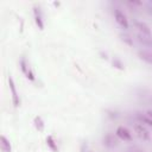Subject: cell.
I'll list each match as a JSON object with an SVG mask.
<instances>
[{
    "label": "cell",
    "instance_id": "1",
    "mask_svg": "<svg viewBox=\"0 0 152 152\" xmlns=\"http://www.w3.org/2000/svg\"><path fill=\"white\" fill-rule=\"evenodd\" d=\"M102 144L108 147V148H113V147H116L119 141H118V137L116 134H112V133H107L103 138H102Z\"/></svg>",
    "mask_w": 152,
    "mask_h": 152
},
{
    "label": "cell",
    "instance_id": "2",
    "mask_svg": "<svg viewBox=\"0 0 152 152\" xmlns=\"http://www.w3.org/2000/svg\"><path fill=\"white\" fill-rule=\"evenodd\" d=\"M114 18H115V21L122 28H128V20L126 18V15L124 14V12H121L120 10H115L114 11Z\"/></svg>",
    "mask_w": 152,
    "mask_h": 152
},
{
    "label": "cell",
    "instance_id": "3",
    "mask_svg": "<svg viewBox=\"0 0 152 152\" xmlns=\"http://www.w3.org/2000/svg\"><path fill=\"white\" fill-rule=\"evenodd\" d=\"M134 132H135V134H137L141 140H148V139H150V133H148L147 128H146L144 125H141V124H137V125L134 126Z\"/></svg>",
    "mask_w": 152,
    "mask_h": 152
},
{
    "label": "cell",
    "instance_id": "4",
    "mask_svg": "<svg viewBox=\"0 0 152 152\" xmlns=\"http://www.w3.org/2000/svg\"><path fill=\"white\" fill-rule=\"evenodd\" d=\"M20 69H21V71L24 72V75H25L30 81H34V75H33V72H32V70H31L28 63L26 62V59H25L24 57L20 59Z\"/></svg>",
    "mask_w": 152,
    "mask_h": 152
},
{
    "label": "cell",
    "instance_id": "5",
    "mask_svg": "<svg viewBox=\"0 0 152 152\" xmlns=\"http://www.w3.org/2000/svg\"><path fill=\"white\" fill-rule=\"evenodd\" d=\"M8 86H10V90H11V94H12V102H13L14 107H18L20 104V100H19V95L17 93V89H15V86H14V82H13V78L11 76L8 77Z\"/></svg>",
    "mask_w": 152,
    "mask_h": 152
},
{
    "label": "cell",
    "instance_id": "6",
    "mask_svg": "<svg viewBox=\"0 0 152 152\" xmlns=\"http://www.w3.org/2000/svg\"><path fill=\"white\" fill-rule=\"evenodd\" d=\"M115 134H116L118 138H120V139H122V140H126V141L132 140V134H131V132H129L126 127H124V126H119V127L116 128Z\"/></svg>",
    "mask_w": 152,
    "mask_h": 152
},
{
    "label": "cell",
    "instance_id": "7",
    "mask_svg": "<svg viewBox=\"0 0 152 152\" xmlns=\"http://www.w3.org/2000/svg\"><path fill=\"white\" fill-rule=\"evenodd\" d=\"M135 27L138 28L139 31V34H142V36H147V37H152L151 34V30L150 27L145 24V23H141V21H135Z\"/></svg>",
    "mask_w": 152,
    "mask_h": 152
},
{
    "label": "cell",
    "instance_id": "8",
    "mask_svg": "<svg viewBox=\"0 0 152 152\" xmlns=\"http://www.w3.org/2000/svg\"><path fill=\"white\" fill-rule=\"evenodd\" d=\"M33 15H34V21L37 24V26L39 27V30H43L44 28V23H43V18H42V12H40V8L34 6L33 7Z\"/></svg>",
    "mask_w": 152,
    "mask_h": 152
},
{
    "label": "cell",
    "instance_id": "9",
    "mask_svg": "<svg viewBox=\"0 0 152 152\" xmlns=\"http://www.w3.org/2000/svg\"><path fill=\"white\" fill-rule=\"evenodd\" d=\"M138 56L144 62H146L148 64H152V51H150V50H140L138 52Z\"/></svg>",
    "mask_w": 152,
    "mask_h": 152
},
{
    "label": "cell",
    "instance_id": "10",
    "mask_svg": "<svg viewBox=\"0 0 152 152\" xmlns=\"http://www.w3.org/2000/svg\"><path fill=\"white\" fill-rule=\"evenodd\" d=\"M0 148L2 152H11V144H10V140L5 137V135H1L0 137Z\"/></svg>",
    "mask_w": 152,
    "mask_h": 152
},
{
    "label": "cell",
    "instance_id": "11",
    "mask_svg": "<svg viewBox=\"0 0 152 152\" xmlns=\"http://www.w3.org/2000/svg\"><path fill=\"white\" fill-rule=\"evenodd\" d=\"M33 125H34V127H36V129H37L38 132H43V131H44L45 125H44V121H43V119H42L40 116H34V119H33Z\"/></svg>",
    "mask_w": 152,
    "mask_h": 152
},
{
    "label": "cell",
    "instance_id": "12",
    "mask_svg": "<svg viewBox=\"0 0 152 152\" xmlns=\"http://www.w3.org/2000/svg\"><path fill=\"white\" fill-rule=\"evenodd\" d=\"M46 144H48V146H49L53 152H58L57 144H56V141H55V139H53L52 135H48V138H46Z\"/></svg>",
    "mask_w": 152,
    "mask_h": 152
},
{
    "label": "cell",
    "instance_id": "13",
    "mask_svg": "<svg viewBox=\"0 0 152 152\" xmlns=\"http://www.w3.org/2000/svg\"><path fill=\"white\" fill-rule=\"evenodd\" d=\"M137 118H138V120H139L140 122L146 124L147 126H150V127L152 128V119H151L150 116H147V115H145V114H138Z\"/></svg>",
    "mask_w": 152,
    "mask_h": 152
},
{
    "label": "cell",
    "instance_id": "14",
    "mask_svg": "<svg viewBox=\"0 0 152 152\" xmlns=\"http://www.w3.org/2000/svg\"><path fill=\"white\" fill-rule=\"evenodd\" d=\"M138 39H139V42H140V43H142L144 45L152 46V37H147V36L138 34Z\"/></svg>",
    "mask_w": 152,
    "mask_h": 152
},
{
    "label": "cell",
    "instance_id": "15",
    "mask_svg": "<svg viewBox=\"0 0 152 152\" xmlns=\"http://www.w3.org/2000/svg\"><path fill=\"white\" fill-rule=\"evenodd\" d=\"M120 37H121V40L122 42H125L126 44H128V45H133V40L131 39V37L128 36V34H120Z\"/></svg>",
    "mask_w": 152,
    "mask_h": 152
},
{
    "label": "cell",
    "instance_id": "16",
    "mask_svg": "<svg viewBox=\"0 0 152 152\" xmlns=\"http://www.w3.org/2000/svg\"><path fill=\"white\" fill-rule=\"evenodd\" d=\"M113 65H114L115 68L120 69V70H122V69H124L122 63H121V62H120V59H118V58H114V59H113Z\"/></svg>",
    "mask_w": 152,
    "mask_h": 152
},
{
    "label": "cell",
    "instance_id": "17",
    "mask_svg": "<svg viewBox=\"0 0 152 152\" xmlns=\"http://www.w3.org/2000/svg\"><path fill=\"white\" fill-rule=\"evenodd\" d=\"M126 152H144L141 148H139V147H137V146H131V147H128L127 150H126Z\"/></svg>",
    "mask_w": 152,
    "mask_h": 152
},
{
    "label": "cell",
    "instance_id": "18",
    "mask_svg": "<svg viewBox=\"0 0 152 152\" xmlns=\"http://www.w3.org/2000/svg\"><path fill=\"white\" fill-rule=\"evenodd\" d=\"M146 115H147V116H150V118L152 119V109H150V110H147V112H146Z\"/></svg>",
    "mask_w": 152,
    "mask_h": 152
}]
</instances>
